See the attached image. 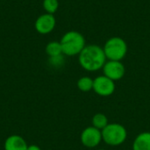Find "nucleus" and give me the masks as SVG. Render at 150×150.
<instances>
[{"mask_svg": "<svg viewBox=\"0 0 150 150\" xmlns=\"http://www.w3.org/2000/svg\"><path fill=\"white\" fill-rule=\"evenodd\" d=\"M103 49L106 59L110 61H120L127 53V44L120 37H112L106 40Z\"/></svg>", "mask_w": 150, "mask_h": 150, "instance_id": "3", "label": "nucleus"}, {"mask_svg": "<svg viewBox=\"0 0 150 150\" xmlns=\"http://www.w3.org/2000/svg\"><path fill=\"white\" fill-rule=\"evenodd\" d=\"M62 54L68 56L79 54L85 47V39L83 35L76 31H69L63 34L60 40Z\"/></svg>", "mask_w": 150, "mask_h": 150, "instance_id": "2", "label": "nucleus"}, {"mask_svg": "<svg viewBox=\"0 0 150 150\" xmlns=\"http://www.w3.org/2000/svg\"><path fill=\"white\" fill-rule=\"evenodd\" d=\"M45 51H46V54L49 57L63 54L60 41H51V42L47 43L46 46Z\"/></svg>", "mask_w": 150, "mask_h": 150, "instance_id": "11", "label": "nucleus"}, {"mask_svg": "<svg viewBox=\"0 0 150 150\" xmlns=\"http://www.w3.org/2000/svg\"><path fill=\"white\" fill-rule=\"evenodd\" d=\"M77 87L82 91H89L93 89V80L89 76H83L77 81Z\"/></svg>", "mask_w": 150, "mask_h": 150, "instance_id": "13", "label": "nucleus"}, {"mask_svg": "<svg viewBox=\"0 0 150 150\" xmlns=\"http://www.w3.org/2000/svg\"><path fill=\"white\" fill-rule=\"evenodd\" d=\"M102 140V133L99 129L90 127L85 128L81 134L82 143L88 148H94L98 146Z\"/></svg>", "mask_w": 150, "mask_h": 150, "instance_id": "8", "label": "nucleus"}, {"mask_svg": "<svg viewBox=\"0 0 150 150\" xmlns=\"http://www.w3.org/2000/svg\"><path fill=\"white\" fill-rule=\"evenodd\" d=\"M133 150H150V133L139 134L134 142Z\"/></svg>", "mask_w": 150, "mask_h": 150, "instance_id": "10", "label": "nucleus"}, {"mask_svg": "<svg viewBox=\"0 0 150 150\" xmlns=\"http://www.w3.org/2000/svg\"><path fill=\"white\" fill-rule=\"evenodd\" d=\"M92 124L94 127L103 130L108 125V119L103 113H97L92 118Z\"/></svg>", "mask_w": 150, "mask_h": 150, "instance_id": "12", "label": "nucleus"}, {"mask_svg": "<svg viewBox=\"0 0 150 150\" xmlns=\"http://www.w3.org/2000/svg\"><path fill=\"white\" fill-rule=\"evenodd\" d=\"M56 20L54 14L44 13L37 18L34 23V28L40 34H48L55 27Z\"/></svg>", "mask_w": 150, "mask_h": 150, "instance_id": "5", "label": "nucleus"}, {"mask_svg": "<svg viewBox=\"0 0 150 150\" xmlns=\"http://www.w3.org/2000/svg\"><path fill=\"white\" fill-rule=\"evenodd\" d=\"M102 139L111 146L122 144L127 138V130L120 124H108L102 130Z\"/></svg>", "mask_w": 150, "mask_h": 150, "instance_id": "4", "label": "nucleus"}, {"mask_svg": "<svg viewBox=\"0 0 150 150\" xmlns=\"http://www.w3.org/2000/svg\"><path fill=\"white\" fill-rule=\"evenodd\" d=\"M104 76L112 79V81L121 79L125 75V67L120 61H108L103 67Z\"/></svg>", "mask_w": 150, "mask_h": 150, "instance_id": "7", "label": "nucleus"}, {"mask_svg": "<svg viewBox=\"0 0 150 150\" xmlns=\"http://www.w3.org/2000/svg\"><path fill=\"white\" fill-rule=\"evenodd\" d=\"M26 150H41V149L39 147V146H37V145H29L28 147H27V149Z\"/></svg>", "mask_w": 150, "mask_h": 150, "instance_id": "16", "label": "nucleus"}, {"mask_svg": "<svg viewBox=\"0 0 150 150\" xmlns=\"http://www.w3.org/2000/svg\"><path fill=\"white\" fill-rule=\"evenodd\" d=\"M79 63L87 71H97L104 67L106 56L104 49L98 45H88L79 54Z\"/></svg>", "mask_w": 150, "mask_h": 150, "instance_id": "1", "label": "nucleus"}, {"mask_svg": "<svg viewBox=\"0 0 150 150\" xmlns=\"http://www.w3.org/2000/svg\"><path fill=\"white\" fill-rule=\"evenodd\" d=\"M99 150H104V149H99Z\"/></svg>", "mask_w": 150, "mask_h": 150, "instance_id": "17", "label": "nucleus"}, {"mask_svg": "<svg viewBox=\"0 0 150 150\" xmlns=\"http://www.w3.org/2000/svg\"><path fill=\"white\" fill-rule=\"evenodd\" d=\"M43 8L47 13L54 14L59 8L58 0H43Z\"/></svg>", "mask_w": 150, "mask_h": 150, "instance_id": "14", "label": "nucleus"}, {"mask_svg": "<svg viewBox=\"0 0 150 150\" xmlns=\"http://www.w3.org/2000/svg\"><path fill=\"white\" fill-rule=\"evenodd\" d=\"M27 147L28 145L25 140L18 134L10 135L4 144V150H26Z\"/></svg>", "mask_w": 150, "mask_h": 150, "instance_id": "9", "label": "nucleus"}, {"mask_svg": "<svg viewBox=\"0 0 150 150\" xmlns=\"http://www.w3.org/2000/svg\"><path fill=\"white\" fill-rule=\"evenodd\" d=\"M93 90L99 96H110L115 91L114 81L105 76H98L93 80Z\"/></svg>", "mask_w": 150, "mask_h": 150, "instance_id": "6", "label": "nucleus"}, {"mask_svg": "<svg viewBox=\"0 0 150 150\" xmlns=\"http://www.w3.org/2000/svg\"><path fill=\"white\" fill-rule=\"evenodd\" d=\"M48 62L52 67L54 68H58L63 65L64 63V57L62 54L57 55V56H53V57H49L48 59Z\"/></svg>", "mask_w": 150, "mask_h": 150, "instance_id": "15", "label": "nucleus"}]
</instances>
